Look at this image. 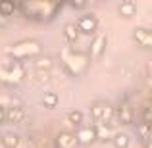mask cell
Returning a JSON list of instances; mask_svg holds the SVG:
<instances>
[{"instance_id":"e0dca14e","label":"cell","mask_w":152,"mask_h":148,"mask_svg":"<svg viewBox=\"0 0 152 148\" xmlns=\"http://www.w3.org/2000/svg\"><path fill=\"white\" fill-rule=\"evenodd\" d=\"M0 144L4 148H18L19 146V137L14 133H8V135H2V139H0Z\"/></svg>"},{"instance_id":"6da1fadb","label":"cell","mask_w":152,"mask_h":148,"mask_svg":"<svg viewBox=\"0 0 152 148\" xmlns=\"http://www.w3.org/2000/svg\"><path fill=\"white\" fill-rule=\"evenodd\" d=\"M91 58L81 52H73L71 48H64L62 50V66L71 77H81L89 67Z\"/></svg>"},{"instance_id":"7c38bea8","label":"cell","mask_w":152,"mask_h":148,"mask_svg":"<svg viewBox=\"0 0 152 148\" xmlns=\"http://www.w3.org/2000/svg\"><path fill=\"white\" fill-rule=\"evenodd\" d=\"M77 139L69 131H62L56 135V148H77Z\"/></svg>"},{"instance_id":"44dd1931","label":"cell","mask_w":152,"mask_h":148,"mask_svg":"<svg viewBox=\"0 0 152 148\" xmlns=\"http://www.w3.org/2000/svg\"><path fill=\"white\" fill-rule=\"evenodd\" d=\"M14 12H15L14 0H0V14H2L4 17H10Z\"/></svg>"},{"instance_id":"7a4b0ae2","label":"cell","mask_w":152,"mask_h":148,"mask_svg":"<svg viewBox=\"0 0 152 148\" xmlns=\"http://www.w3.org/2000/svg\"><path fill=\"white\" fill-rule=\"evenodd\" d=\"M42 54V44L39 41H21L18 44H12L6 48V56L14 58L15 62L19 60H27V58H35V56Z\"/></svg>"},{"instance_id":"5bb4252c","label":"cell","mask_w":152,"mask_h":148,"mask_svg":"<svg viewBox=\"0 0 152 148\" xmlns=\"http://www.w3.org/2000/svg\"><path fill=\"white\" fill-rule=\"evenodd\" d=\"M118 12H119L121 17H133V15L137 14V4H135L133 0H123V2L119 4Z\"/></svg>"},{"instance_id":"30bf717a","label":"cell","mask_w":152,"mask_h":148,"mask_svg":"<svg viewBox=\"0 0 152 148\" xmlns=\"http://www.w3.org/2000/svg\"><path fill=\"white\" fill-rule=\"evenodd\" d=\"M133 39L142 48H150L152 46V31L146 29V27H137V29H133Z\"/></svg>"},{"instance_id":"cb8c5ba5","label":"cell","mask_w":152,"mask_h":148,"mask_svg":"<svg viewBox=\"0 0 152 148\" xmlns=\"http://www.w3.org/2000/svg\"><path fill=\"white\" fill-rule=\"evenodd\" d=\"M142 121H145V123H150L152 121V112H150V106H148V104H145V106H142Z\"/></svg>"},{"instance_id":"d4e9b609","label":"cell","mask_w":152,"mask_h":148,"mask_svg":"<svg viewBox=\"0 0 152 148\" xmlns=\"http://www.w3.org/2000/svg\"><path fill=\"white\" fill-rule=\"evenodd\" d=\"M87 4V0H71V6L73 8H83Z\"/></svg>"},{"instance_id":"52a82bcc","label":"cell","mask_w":152,"mask_h":148,"mask_svg":"<svg viewBox=\"0 0 152 148\" xmlns=\"http://www.w3.org/2000/svg\"><path fill=\"white\" fill-rule=\"evenodd\" d=\"M75 27H77L79 33L93 35L94 31H96V27H98V19H96V15H93V14H85V15H81V17L77 19Z\"/></svg>"},{"instance_id":"d6986e66","label":"cell","mask_w":152,"mask_h":148,"mask_svg":"<svg viewBox=\"0 0 152 148\" xmlns=\"http://www.w3.org/2000/svg\"><path fill=\"white\" fill-rule=\"evenodd\" d=\"M66 119H67V123L79 127V125L83 123V112H81V110H69V112L66 114Z\"/></svg>"},{"instance_id":"277c9868","label":"cell","mask_w":152,"mask_h":148,"mask_svg":"<svg viewBox=\"0 0 152 148\" xmlns=\"http://www.w3.org/2000/svg\"><path fill=\"white\" fill-rule=\"evenodd\" d=\"M25 14L31 15V17H39V19H45V17H52L58 10V0H45L42 2H25Z\"/></svg>"},{"instance_id":"4fadbf2b","label":"cell","mask_w":152,"mask_h":148,"mask_svg":"<svg viewBox=\"0 0 152 148\" xmlns=\"http://www.w3.org/2000/svg\"><path fill=\"white\" fill-rule=\"evenodd\" d=\"M94 131H96V141H112L114 137V131H112L110 123H94Z\"/></svg>"},{"instance_id":"9c48e42d","label":"cell","mask_w":152,"mask_h":148,"mask_svg":"<svg viewBox=\"0 0 152 148\" xmlns=\"http://www.w3.org/2000/svg\"><path fill=\"white\" fill-rule=\"evenodd\" d=\"M106 44H108L106 35H96V37H94V41L91 42L89 58H91V60H98V58H102L104 50H106Z\"/></svg>"},{"instance_id":"7402d4cb","label":"cell","mask_w":152,"mask_h":148,"mask_svg":"<svg viewBox=\"0 0 152 148\" xmlns=\"http://www.w3.org/2000/svg\"><path fill=\"white\" fill-rule=\"evenodd\" d=\"M35 67H37V69H50V67H52V58H48V56L42 58V56L39 54L37 62H35Z\"/></svg>"},{"instance_id":"ac0fdd59","label":"cell","mask_w":152,"mask_h":148,"mask_svg":"<svg viewBox=\"0 0 152 148\" xmlns=\"http://www.w3.org/2000/svg\"><path fill=\"white\" fill-rule=\"evenodd\" d=\"M64 37H66L67 42H77L79 31H77V27H75V23H67V25L64 27Z\"/></svg>"},{"instance_id":"9a60e30c","label":"cell","mask_w":152,"mask_h":148,"mask_svg":"<svg viewBox=\"0 0 152 148\" xmlns=\"http://www.w3.org/2000/svg\"><path fill=\"white\" fill-rule=\"evenodd\" d=\"M137 133H139V137L142 139L145 146H146V144H150V137H152V127H150V123L141 121V123L137 125Z\"/></svg>"},{"instance_id":"8fae6325","label":"cell","mask_w":152,"mask_h":148,"mask_svg":"<svg viewBox=\"0 0 152 148\" xmlns=\"http://www.w3.org/2000/svg\"><path fill=\"white\" fill-rule=\"evenodd\" d=\"M23 119H25V110H23L21 104L4 110V121L6 123H21Z\"/></svg>"},{"instance_id":"603a6c76","label":"cell","mask_w":152,"mask_h":148,"mask_svg":"<svg viewBox=\"0 0 152 148\" xmlns=\"http://www.w3.org/2000/svg\"><path fill=\"white\" fill-rule=\"evenodd\" d=\"M12 106H19V102L12 96H0V108H2V110H8V108H12Z\"/></svg>"},{"instance_id":"ba28073f","label":"cell","mask_w":152,"mask_h":148,"mask_svg":"<svg viewBox=\"0 0 152 148\" xmlns=\"http://www.w3.org/2000/svg\"><path fill=\"white\" fill-rule=\"evenodd\" d=\"M75 139H77V144H93L96 141L94 125H79L77 133H75Z\"/></svg>"},{"instance_id":"8992f818","label":"cell","mask_w":152,"mask_h":148,"mask_svg":"<svg viewBox=\"0 0 152 148\" xmlns=\"http://www.w3.org/2000/svg\"><path fill=\"white\" fill-rule=\"evenodd\" d=\"M114 117H115V121L121 123V125H133L135 112H133V106L129 104L127 98H121L119 104L114 108Z\"/></svg>"},{"instance_id":"3957f363","label":"cell","mask_w":152,"mask_h":148,"mask_svg":"<svg viewBox=\"0 0 152 148\" xmlns=\"http://www.w3.org/2000/svg\"><path fill=\"white\" fill-rule=\"evenodd\" d=\"M23 77H25V69H23V66L19 62H15V60L14 62H6L4 67L0 69V83H4V85L15 87L23 81Z\"/></svg>"},{"instance_id":"484cf974","label":"cell","mask_w":152,"mask_h":148,"mask_svg":"<svg viewBox=\"0 0 152 148\" xmlns=\"http://www.w3.org/2000/svg\"><path fill=\"white\" fill-rule=\"evenodd\" d=\"M2 121H4V110L0 108V123H2Z\"/></svg>"},{"instance_id":"2e32d148","label":"cell","mask_w":152,"mask_h":148,"mask_svg":"<svg viewBox=\"0 0 152 148\" xmlns=\"http://www.w3.org/2000/svg\"><path fill=\"white\" fill-rule=\"evenodd\" d=\"M129 135L127 133H114V137H112V144L115 148H129Z\"/></svg>"},{"instance_id":"ffe728a7","label":"cell","mask_w":152,"mask_h":148,"mask_svg":"<svg viewBox=\"0 0 152 148\" xmlns=\"http://www.w3.org/2000/svg\"><path fill=\"white\" fill-rule=\"evenodd\" d=\"M60 104V96L56 93H45V96H42V106L52 110V108H56Z\"/></svg>"},{"instance_id":"5b68a950","label":"cell","mask_w":152,"mask_h":148,"mask_svg":"<svg viewBox=\"0 0 152 148\" xmlns=\"http://www.w3.org/2000/svg\"><path fill=\"white\" fill-rule=\"evenodd\" d=\"M91 117L94 123H110L114 119V106L102 100H96L91 106Z\"/></svg>"},{"instance_id":"4316f807","label":"cell","mask_w":152,"mask_h":148,"mask_svg":"<svg viewBox=\"0 0 152 148\" xmlns=\"http://www.w3.org/2000/svg\"><path fill=\"white\" fill-rule=\"evenodd\" d=\"M0 139H2V135H0Z\"/></svg>"}]
</instances>
